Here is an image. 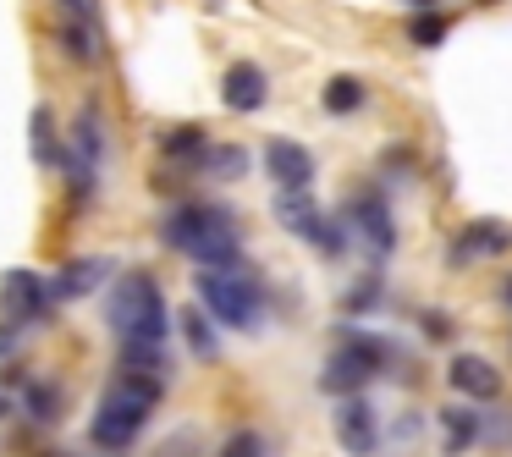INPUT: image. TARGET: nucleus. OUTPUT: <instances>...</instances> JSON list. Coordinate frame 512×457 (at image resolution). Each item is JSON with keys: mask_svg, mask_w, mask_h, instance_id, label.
I'll use <instances>...</instances> for the list:
<instances>
[{"mask_svg": "<svg viewBox=\"0 0 512 457\" xmlns=\"http://www.w3.org/2000/svg\"><path fill=\"white\" fill-rule=\"evenodd\" d=\"M160 391H166V380H160L155 369H122V375L105 386L100 408H94V424H89L94 446H105V452H127V446L144 435Z\"/></svg>", "mask_w": 512, "mask_h": 457, "instance_id": "1", "label": "nucleus"}, {"mask_svg": "<svg viewBox=\"0 0 512 457\" xmlns=\"http://www.w3.org/2000/svg\"><path fill=\"white\" fill-rule=\"evenodd\" d=\"M166 248L199 259L204 270H232L243 265V243H237V221L221 204H177V210L160 221Z\"/></svg>", "mask_w": 512, "mask_h": 457, "instance_id": "2", "label": "nucleus"}, {"mask_svg": "<svg viewBox=\"0 0 512 457\" xmlns=\"http://www.w3.org/2000/svg\"><path fill=\"white\" fill-rule=\"evenodd\" d=\"M111 331L122 342H144V347H166V331H171V314H166V298H160L155 276L133 270V276L116 281L111 292Z\"/></svg>", "mask_w": 512, "mask_h": 457, "instance_id": "3", "label": "nucleus"}, {"mask_svg": "<svg viewBox=\"0 0 512 457\" xmlns=\"http://www.w3.org/2000/svg\"><path fill=\"white\" fill-rule=\"evenodd\" d=\"M199 303L232 331H254L265 320V287L243 270H199Z\"/></svg>", "mask_w": 512, "mask_h": 457, "instance_id": "4", "label": "nucleus"}, {"mask_svg": "<svg viewBox=\"0 0 512 457\" xmlns=\"http://www.w3.org/2000/svg\"><path fill=\"white\" fill-rule=\"evenodd\" d=\"M386 364H391V347L380 342V336H369V331H342V347L325 358L320 386L331 391V397H358V391L375 380V369H386Z\"/></svg>", "mask_w": 512, "mask_h": 457, "instance_id": "5", "label": "nucleus"}, {"mask_svg": "<svg viewBox=\"0 0 512 457\" xmlns=\"http://www.w3.org/2000/svg\"><path fill=\"white\" fill-rule=\"evenodd\" d=\"M276 221L287 226V232H298L303 243H314L320 254H347V232L336 221H325V210L309 199V188H281Z\"/></svg>", "mask_w": 512, "mask_h": 457, "instance_id": "6", "label": "nucleus"}, {"mask_svg": "<svg viewBox=\"0 0 512 457\" xmlns=\"http://www.w3.org/2000/svg\"><path fill=\"white\" fill-rule=\"evenodd\" d=\"M0 309H6V320H39L50 309V281L39 270H6L0 276Z\"/></svg>", "mask_w": 512, "mask_h": 457, "instance_id": "7", "label": "nucleus"}, {"mask_svg": "<svg viewBox=\"0 0 512 457\" xmlns=\"http://www.w3.org/2000/svg\"><path fill=\"white\" fill-rule=\"evenodd\" d=\"M111 259L89 254V259H72V265H61L56 276H50V303H78L89 298V292H100L105 281H111Z\"/></svg>", "mask_w": 512, "mask_h": 457, "instance_id": "8", "label": "nucleus"}, {"mask_svg": "<svg viewBox=\"0 0 512 457\" xmlns=\"http://www.w3.org/2000/svg\"><path fill=\"white\" fill-rule=\"evenodd\" d=\"M347 221L358 226V237L369 243V254L386 259L391 248H397V221H391L386 199H375V193H358V199L347 204Z\"/></svg>", "mask_w": 512, "mask_h": 457, "instance_id": "9", "label": "nucleus"}, {"mask_svg": "<svg viewBox=\"0 0 512 457\" xmlns=\"http://www.w3.org/2000/svg\"><path fill=\"white\" fill-rule=\"evenodd\" d=\"M446 386L463 391L468 402H496L501 397V369L479 353H457L452 369H446Z\"/></svg>", "mask_w": 512, "mask_h": 457, "instance_id": "10", "label": "nucleus"}, {"mask_svg": "<svg viewBox=\"0 0 512 457\" xmlns=\"http://www.w3.org/2000/svg\"><path fill=\"white\" fill-rule=\"evenodd\" d=\"M336 441H342V452H353V457H369L380 446L375 408H369L364 397H347L342 408H336Z\"/></svg>", "mask_w": 512, "mask_h": 457, "instance_id": "11", "label": "nucleus"}, {"mask_svg": "<svg viewBox=\"0 0 512 457\" xmlns=\"http://www.w3.org/2000/svg\"><path fill=\"white\" fill-rule=\"evenodd\" d=\"M265 171L276 188H309L314 182V155L303 144H292V138H270L265 144Z\"/></svg>", "mask_w": 512, "mask_h": 457, "instance_id": "12", "label": "nucleus"}, {"mask_svg": "<svg viewBox=\"0 0 512 457\" xmlns=\"http://www.w3.org/2000/svg\"><path fill=\"white\" fill-rule=\"evenodd\" d=\"M512 248V226L496 221V215H479V221H468L463 232H457V259L479 254V259H496Z\"/></svg>", "mask_w": 512, "mask_h": 457, "instance_id": "13", "label": "nucleus"}, {"mask_svg": "<svg viewBox=\"0 0 512 457\" xmlns=\"http://www.w3.org/2000/svg\"><path fill=\"white\" fill-rule=\"evenodd\" d=\"M56 6H61V39H67V50L89 61L94 56V28H100L94 0H56Z\"/></svg>", "mask_w": 512, "mask_h": 457, "instance_id": "14", "label": "nucleus"}, {"mask_svg": "<svg viewBox=\"0 0 512 457\" xmlns=\"http://www.w3.org/2000/svg\"><path fill=\"white\" fill-rule=\"evenodd\" d=\"M265 94H270L265 72L248 67V61H237V67L221 78V100L232 105V111H243V116H248V111H259V105H265Z\"/></svg>", "mask_w": 512, "mask_h": 457, "instance_id": "15", "label": "nucleus"}, {"mask_svg": "<svg viewBox=\"0 0 512 457\" xmlns=\"http://www.w3.org/2000/svg\"><path fill=\"white\" fill-rule=\"evenodd\" d=\"M100 122H94V111L78 116V127H72V149H67V166L78 171V188H89V177L100 171Z\"/></svg>", "mask_w": 512, "mask_h": 457, "instance_id": "16", "label": "nucleus"}, {"mask_svg": "<svg viewBox=\"0 0 512 457\" xmlns=\"http://www.w3.org/2000/svg\"><path fill=\"white\" fill-rule=\"evenodd\" d=\"M34 160H39V166H67V149H61V138H56L50 105H39V111H34Z\"/></svg>", "mask_w": 512, "mask_h": 457, "instance_id": "17", "label": "nucleus"}, {"mask_svg": "<svg viewBox=\"0 0 512 457\" xmlns=\"http://www.w3.org/2000/svg\"><path fill=\"white\" fill-rule=\"evenodd\" d=\"M441 424H446V452H468V446L479 441V419H474V408H446V413H441Z\"/></svg>", "mask_w": 512, "mask_h": 457, "instance_id": "18", "label": "nucleus"}, {"mask_svg": "<svg viewBox=\"0 0 512 457\" xmlns=\"http://www.w3.org/2000/svg\"><path fill=\"white\" fill-rule=\"evenodd\" d=\"M358 105H364V83L358 78H331L325 83V111L331 116H353Z\"/></svg>", "mask_w": 512, "mask_h": 457, "instance_id": "19", "label": "nucleus"}, {"mask_svg": "<svg viewBox=\"0 0 512 457\" xmlns=\"http://www.w3.org/2000/svg\"><path fill=\"white\" fill-rule=\"evenodd\" d=\"M182 331H188V347H193L199 358H215V331H210V320H204L199 309L182 314Z\"/></svg>", "mask_w": 512, "mask_h": 457, "instance_id": "20", "label": "nucleus"}, {"mask_svg": "<svg viewBox=\"0 0 512 457\" xmlns=\"http://www.w3.org/2000/svg\"><path fill=\"white\" fill-rule=\"evenodd\" d=\"M221 457H270V446H265L259 430H237V435H226Z\"/></svg>", "mask_w": 512, "mask_h": 457, "instance_id": "21", "label": "nucleus"}, {"mask_svg": "<svg viewBox=\"0 0 512 457\" xmlns=\"http://www.w3.org/2000/svg\"><path fill=\"white\" fill-rule=\"evenodd\" d=\"M56 408H61V391L34 380V386H28V413H34L39 424H50V419H56Z\"/></svg>", "mask_w": 512, "mask_h": 457, "instance_id": "22", "label": "nucleus"}, {"mask_svg": "<svg viewBox=\"0 0 512 457\" xmlns=\"http://www.w3.org/2000/svg\"><path fill=\"white\" fill-rule=\"evenodd\" d=\"M243 160H248L243 149H215V155H210V171H215V177H243V171H248Z\"/></svg>", "mask_w": 512, "mask_h": 457, "instance_id": "23", "label": "nucleus"}, {"mask_svg": "<svg viewBox=\"0 0 512 457\" xmlns=\"http://www.w3.org/2000/svg\"><path fill=\"white\" fill-rule=\"evenodd\" d=\"M375 303H380V281H375V276H369V281H358V287L347 292V309H353V314L375 309Z\"/></svg>", "mask_w": 512, "mask_h": 457, "instance_id": "24", "label": "nucleus"}, {"mask_svg": "<svg viewBox=\"0 0 512 457\" xmlns=\"http://www.w3.org/2000/svg\"><path fill=\"white\" fill-rule=\"evenodd\" d=\"M446 39V17H419L413 23V45H441Z\"/></svg>", "mask_w": 512, "mask_h": 457, "instance_id": "25", "label": "nucleus"}, {"mask_svg": "<svg viewBox=\"0 0 512 457\" xmlns=\"http://www.w3.org/2000/svg\"><path fill=\"white\" fill-rule=\"evenodd\" d=\"M17 347H23V336H17V325L6 320V325H0V364H6V358H17Z\"/></svg>", "mask_w": 512, "mask_h": 457, "instance_id": "26", "label": "nucleus"}, {"mask_svg": "<svg viewBox=\"0 0 512 457\" xmlns=\"http://www.w3.org/2000/svg\"><path fill=\"white\" fill-rule=\"evenodd\" d=\"M6 413H12V397H6V391H0V419H6Z\"/></svg>", "mask_w": 512, "mask_h": 457, "instance_id": "27", "label": "nucleus"}, {"mask_svg": "<svg viewBox=\"0 0 512 457\" xmlns=\"http://www.w3.org/2000/svg\"><path fill=\"white\" fill-rule=\"evenodd\" d=\"M501 298H507V309H512V281H507V287H501Z\"/></svg>", "mask_w": 512, "mask_h": 457, "instance_id": "28", "label": "nucleus"}]
</instances>
